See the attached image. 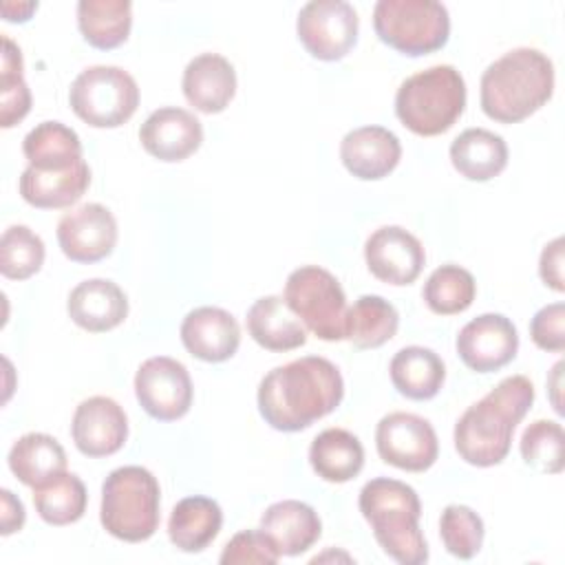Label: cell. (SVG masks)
<instances>
[{"instance_id":"1","label":"cell","mask_w":565,"mask_h":565,"mask_svg":"<svg viewBox=\"0 0 565 565\" xmlns=\"http://www.w3.org/2000/svg\"><path fill=\"white\" fill-rule=\"evenodd\" d=\"M344 397L338 366L320 355H305L274 366L258 384L260 417L276 430L298 433L333 413Z\"/></svg>"},{"instance_id":"2","label":"cell","mask_w":565,"mask_h":565,"mask_svg":"<svg viewBox=\"0 0 565 565\" xmlns=\"http://www.w3.org/2000/svg\"><path fill=\"white\" fill-rule=\"evenodd\" d=\"M532 404L534 384L525 375L503 377L457 419L452 433L455 450L477 468L501 463L510 452L516 424H521Z\"/></svg>"},{"instance_id":"3","label":"cell","mask_w":565,"mask_h":565,"mask_svg":"<svg viewBox=\"0 0 565 565\" xmlns=\"http://www.w3.org/2000/svg\"><path fill=\"white\" fill-rule=\"evenodd\" d=\"M554 93V64L532 46H519L488 64L479 84L486 117L499 124H519L543 108Z\"/></svg>"},{"instance_id":"4","label":"cell","mask_w":565,"mask_h":565,"mask_svg":"<svg viewBox=\"0 0 565 565\" xmlns=\"http://www.w3.org/2000/svg\"><path fill=\"white\" fill-rule=\"evenodd\" d=\"M358 505L386 556L399 565L428 561V543L419 530L422 503L415 488L397 479L377 477L362 486Z\"/></svg>"},{"instance_id":"5","label":"cell","mask_w":565,"mask_h":565,"mask_svg":"<svg viewBox=\"0 0 565 565\" xmlns=\"http://www.w3.org/2000/svg\"><path fill=\"white\" fill-rule=\"evenodd\" d=\"M466 108V82L450 64L428 66L406 77L395 93V115L419 137H435L455 126Z\"/></svg>"},{"instance_id":"6","label":"cell","mask_w":565,"mask_h":565,"mask_svg":"<svg viewBox=\"0 0 565 565\" xmlns=\"http://www.w3.org/2000/svg\"><path fill=\"white\" fill-rule=\"evenodd\" d=\"M159 503L157 477L143 466H121L102 483L99 521L110 536L141 543L159 527Z\"/></svg>"},{"instance_id":"7","label":"cell","mask_w":565,"mask_h":565,"mask_svg":"<svg viewBox=\"0 0 565 565\" xmlns=\"http://www.w3.org/2000/svg\"><path fill=\"white\" fill-rule=\"evenodd\" d=\"M377 38L408 57H419L446 46L450 15L435 0H377L373 7Z\"/></svg>"},{"instance_id":"8","label":"cell","mask_w":565,"mask_h":565,"mask_svg":"<svg viewBox=\"0 0 565 565\" xmlns=\"http://www.w3.org/2000/svg\"><path fill=\"white\" fill-rule=\"evenodd\" d=\"M282 298L296 318L324 342L344 340L347 296L338 278L318 265H302L287 276Z\"/></svg>"},{"instance_id":"9","label":"cell","mask_w":565,"mask_h":565,"mask_svg":"<svg viewBox=\"0 0 565 565\" xmlns=\"http://www.w3.org/2000/svg\"><path fill=\"white\" fill-rule=\"evenodd\" d=\"M68 104L73 113L93 128H117L139 106L135 77L119 66H88L71 84Z\"/></svg>"},{"instance_id":"10","label":"cell","mask_w":565,"mask_h":565,"mask_svg":"<svg viewBox=\"0 0 565 565\" xmlns=\"http://www.w3.org/2000/svg\"><path fill=\"white\" fill-rule=\"evenodd\" d=\"M358 29V11L344 0H311L296 18L300 44L322 62L342 60L355 46Z\"/></svg>"},{"instance_id":"11","label":"cell","mask_w":565,"mask_h":565,"mask_svg":"<svg viewBox=\"0 0 565 565\" xmlns=\"http://www.w3.org/2000/svg\"><path fill=\"white\" fill-rule=\"evenodd\" d=\"M375 448L384 463L406 472H424L439 457L437 433L428 419L395 411L375 426Z\"/></svg>"},{"instance_id":"12","label":"cell","mask_w":565,"mask_h":565,"mask_svg":"<svg viewBox=\"0 0 565 565\" xmlns=\"http://www.w3.org/2000/svg\"><path fill=\"white\" fill-rule=\"evenodd\" d=\"M135 395L152 419L174 422L190 411L194 388L188 369L179 360L154 355L137 369Z\"/></svg>"},{"instance_id":"13","label":"cell","mask_w":565,"mask_h":565,"mask_svg":"<svg viewBox=\"0 0 565 565\" xmlns=\"http://www.w3.org/2000/svg\"><path fill=\"white\" fill-rule=\"evenodd\" d=\"M455 349L470 371L492 373L514 360L519 333L503 313H481L461 327Z\"/></svg>"},{"instance_id":"14","label":"cell","mask_w":565,"mask_h":565,"mask_svg":"<svg viewBox=\"0 0 565 565\" xmlns=\"http://www.w3.org/2000/svg\"><path fill=\"white\" fill-rule=\"evenodd\" d=\"M57 243L73 263H97L113 254L117 245V221L102 203H84L57 221Z\"/></svg>"},{"instance_id":"15","label":"cell","mask_w":565,"mask_h":565,"mask_svg":"<svg viewBox=\"0 0 565 565\" xmlns=\"http://www.w3.org/2000/svg\"><path fill=\"white\" fill-rule=\"evenodd\" d=\"M364 260L369 271L395 287L417 280L424 269L426 252L417 236L399 225L377 227L364 243Z\"/></svg>"},{"instance_id":"16","label":"cell","mask_w":565,"mask_h":565,"mask_svg":"<svg viewBox=\"0 0 565 565\" xmlns=\"http://www.w3.org/2000/svg\"><path fill=\"white\" fill-rule=\"evenodd\" d=\"M75 448L93 459L115 455L128 439L124 408L106 395H93L77 404L71 422Z\"/></svg>"},{"instance_id":"17","label":"cell","mask_w":565,"mask_h":565,"mask_svg":"<svg viewBox=\"0 0 565 565\" xmlns=\"http://www.w3.org/2000/svg\"><path fill=\"white\" fill-rule=\"evenodd\" d=\"M143 150L166 163L185 161L203 143V126L194 113L179 106L152 110L139 128Z\"/></svg>"},{"instance_id":"18","label":"cell","mask_w":565,"mask_h":565,"mask_svg":"<svg viewBox=\"0 0 565 565\" xmlns=\"http://www.w3.org/2000/svg\"><path fill=\"white\" fill-rule=\"evenodd\" d=\"M340 159L353 177L380 181L397 168L402 143L397 135L384 126H360L342 137Z\"/></svg>"},{"instance_id":"19","label":"cell","mask_w":565,"mask_h":565,"mask_svg":"<svg viewBox=\"0 0 565 565\" xmlns=\"http://www.w3.org/2000/svg\"><path fill=\"white\" fill-rule=\"evenodd\" d=\"M181 342L185 351L203 362H225L241 344L236 318L221 307H196L181 322Z\"/></svg>"},{"instance_id":"20","label":"cell","mask_w":565,"mask_h":565,"mask_svg":"<svg viewBox=\"0 0 565 565\" xmlns=\"http://www.w3.org/2000/svg\"><path fill=\"white\" fill-rule=\"evenodd\" d=\"M183 95L199 113H223L236 95V71L232 62L218 53H201L192 57L181 79Z\"/></svg>"},{"instance_id":"21","label":"cell","mask_w":565,"mask_h":565,"mask_svg":"<svg viewBox=\"0 0 565 565\" xmlns=\"http://www.w3.org/2000/svg\"><path fill=\"white\" fill-rule=\"evenodd\" d=\"M66 311L79 329L104 333L126 320L128 298L117 282L106 278H88L71 289Z\"/></svg>"},{"instance_id":"22","label":"cell","mask_w":565,"mask_h":565,"mask_svg":"<svg viewBox=\"0 0 565 565\" xmlns=\"http://www.w3.org/2000/svg\"><path fill=\"white\" fill-rule=\"evenodd\" d=\"M260 530L280 556H298L320 539L322 523L309 503L282 499L260 514Z\"/></svg>"},{"instance_id":"23","label":"cell","mask_w":565,"mask_h":565,"mask_svg":"<svg viewBox=\"0 0 565 565\" xmlns=\"http://www.w3.org/2000/svg\"><path fill=\"white\" fill-rule=\"evenodd\" d=\"M88 185H90V168L84 159L73 168L55 170V172H42L26 166L18 181L20 196L38 210L71 207L82 199Z\"/></svg>"},{"instance_id":"24","label":"cell","mask_w":565,"mask_h":565,"mask_svg":"<svg viewBox=\"0 0 565 565\" xmlns=\"http://www.w3.org/2000/svg\"><path fill=\"white\" fill-rule=\"evenodd\" d=\"M247 333L267 351H294L307 342V329L282 296H263L247 309Z\"/></svg>"},{"instance_id":"25","label":"cell","mask_w":565,"mask_h":565,"mask_svg":"<svg viewBox=\"0 0 565 565\" xmlns=\"http://www.w3.org/2000/svg\"><path fill=\"white\" fill-rule=\"evenodd\" d=\"M450 163L468 181H490L508 166V146L488 128H468L450 143Z\"/></svg>"},{"instance_id":"26","label":"cell","mask_w":565,"mask_h":565,"mask_svg":"<svg viewBox=\"0 0 565 565\" xmlns=\"http://www.w3.org/2000/svg\"><path fill=\"white\" fill-rule=\"evenodd\" d=\"M221 525V505L210 497L194 494L181 499L172 508L168 519V539L181 552H203L218 536Z\"/></svg>"},{"instance_id":"27","label":"cell","mask_w":565,"mask_h":565,"mask_svg":"<svg viewBox=\"0 0 565 565\" xmlns=\"http://www.w3.org/2000/svg\"><path fill=\"white\" fill-rule=\"evenodd\" d=\"M388 373L397 393L415 402L433 399L446 380L444 360L433 349L417 344L399 349L388 364Z\"/></svg>"},{"instance_id":"28","label":"cell","mask_w":565,"mask_h":565,"mask_svg":"<svg viewBox=\"0 0 565 565\" xmlns=\"http://www.w3.org/2000/svg\"><path fill=\"white\" fill-rule=\"evenodd\" d=\"M309 463L320 479L329 483H347L364 468L362 441L344 428H327L313 437L309 446Z\"/></svg>"},{"instance_id":"29","label":"cell","mask_w":565,"mask_h":565,"mask_svg":"<svg viewBox=\"0 0 565 565\" xmlns=\"http://www.w3.org/2000/svg\"><path fill=\"white\" fill-rule=\"evenodd\" d=\"M22 152L29 166L42 172L66 170L84 159L77 132L62 121H42L31 128L22 139Z\"/></svg>"},{"instance_id":"30","label":"cell","mask_w":565,"mask_h":565,"mask_svg":"<svg viewBox=\"0 0 565 565\" xmlns=\"http://www.w3.org/2000/svg\"><path fill=\"white\" fill-rule=\"evenodd\" d=\"M9 470L20 483L35 488L66 470L62 444L46 433H26L9 450Z\"/></svg>"},{"instance_id":"31","label":"cell","mask_w":565,"mask_h":565,"mask_svg":"<svg viewBox=\"0 0 565 565\" xmlns=\"http://www.w3.org/2000/svg\"><path fill=\"white\" fill-rule=\"evenodd\" d=\"M77 26L90 46L99 51L117 49L130 35L132 4L128 0H79Z\"/></svg>"},{"instance_id":"32","label":"cell","mask_w":565,"mask_h":565,"mask_svg":"<svg viewBox=\"0 0 565 565\" xmlns=\"http://www.w3.org/2000/svg\"><path fill=\"white\" fill-rule=\"evenodd\" d=\"M399 327L397 309L382 296H360L347 311L344 340L355 349H377L388 342Z\"/></svg>"},{"instance_id":"33","label":"cell","mask_w":565,"mask_h":565,"mask_svg":"<svg viewBox=\"0 0 565 565\" xmlns=\"http://www.w3.org/2000/svg\"><path fill=\"white\" fill-rule=\"evenodd\" d=\"M88 494L84 481L73 472L57 477L33 488V505L40 519L49 525H71L86 512Z\"/></svg>"},{"instance_id":"34","label":"cell","mask_w":565,"mask_h":565,"mask_svg":"<svg viewBox=\"0 0 565 565\" xmlns=\"http://www.w3.org/2000/svg\"><path fill=\"white\" fill-rule=\"evenodd\" d=\"M475 296V276L455 263L437 267L422 289L426 307L437 316H455L466 311L472 305Z\"/></svg>"},{"instance_id":"35","label":"cell","mask_w":565,"mask_h":565,"mask_svg":"<svg viewBox=\"0 0 565 565\" xmlns=\"http://www.w3.org/2000/svg\"><path fill=\"white\" fill-rule=\"evenodd\" d=\"M44 241L26 225H9L0 238V271L9 280H26L42 269Z\"/></svg>"},{"instance_id":"36","label":"cell","mask_w":565,"mask_h":565,"mask_svg":"<svg viewBox=\"0 0 565 565\" xmlns=\"http://www.w3.org/2000/svg\"><path fill=\"white\" fill-rule=\"evenodd\" d=\"M523 461L545 475H561L565 468V435L554 419H536L521 435Z\"/></svg>"},{"instance_id":"37","label":"cell","mask_w":565,"mask_h":565,"mask_svg":"<svg viewBox=\"0 0 565 565\" xmlns=\"http://www.w3.org/2000/svg\"><path fill=\"white\" fill-rule=\"evenodd\" d=\"M0 126L11 128L31 110V90L22 75V53L11 38H2V71H0Z\"/></svg>"},{"instance_id":"38","label":"cell","mask_w":565,"mask_h":565,"mask_svg":"<svg viewBox=\"0 0 565 565\" xmlns=\"http://www.w3.org/2000/svg\"><path fill=\"white\" fill-rule=\"evenodd\" d=\"M483 521L481 516L461 503H450L439 516V536L448 554L468 561L479 554L483 545Z\"/></svg>"},{"instance_id":"39","label":"cell","mask_w":565,"mask_h":565,"mask_svg":"<svg viewBox=\"0 0 565 565\" xmlns=\"http://www.w3.org/2000/svg\"><path fill=\"white\" fill-rule=\"evenodd\" d=\"M280 554L276 552V547L271 545V541L265 536V532L258 530H243L238 534H234L223 552H221V563L223 565H274L278 563Z\"/></svg>"},{"instance_id":"40","label":"cell","mask_w":565,"mask_h":565,"mask_svg":"<svg viewBox=\"0 0 565 565\" xmlns=\"http://www.w3.org/2000/svg\"><path fill=\"white\" fill-rule=\"evenodd\" d=\"M530 338L539 349L561 353L565 349V305L541 307L530 322Z\"/></svg>"},{"instance_id":"41","label":"cell","mask_w":565,"mask_h":565,"mask_svg":"<svg viewBox=\"0 0 565 565\" xmlns=\"http://www.w3.org/2000/svg\"><path fill=\"white\" fill-rule=\"evenodd\" d=\"M563 236H556L554 241H550L539 258V276L541 280L554 289V291H563L565 289V278H563Z\"/></svg>"},{"instance_id":"42","label":"cell","mask_w":565,"mask_h":565,"mask_svg":"<svg viewBox=\"0 0 565 565\" xmlns=\"http://www.w3.org/2000/svg\"><path fill=\"white\" fill-rule=\"evenodd\" d=\"M2 514H0V521H2V536H9L13 532H20L22 525H24V505L22 501L11 492V490H2Z\"/></svg>"},{"instance_id":"43","label":"cell","mask_w":565,"mask_h":565,"mask_svg":"<svg viewBox=\"0 0 565 565\" xmlns=\"http://www.w3.org/2000/svg\"><path fill=\"white\" fill-rule=\"evenodd\" d=\"M38 9V2H2V15L7 22H26Z\"/></svg>"},{"instance_id":"44","label":"cell","mask_w":565,"mask_h":565,"mask_svg":"<svg viewBox=\"0 0 565 565\" xmlns=\"http://www.w3.org/2000/svg\"><path fill=\"white\" fill-rule=\"evenodd\" d=\"M561 375H563V362H556L554 369H552V377L547 380V386H550V397H552L554 411H556L558 415L563 413V404H561V397H558V391H561Z\"/></svg>"}]
</instances>
